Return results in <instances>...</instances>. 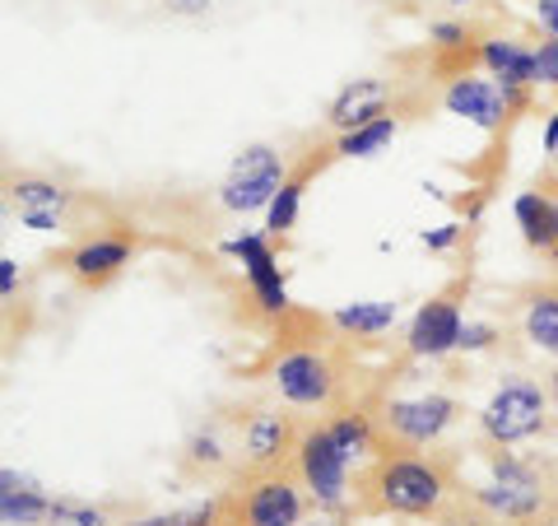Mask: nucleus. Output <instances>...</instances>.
Wrapping results in <instances>:
<instances>
[{"label": "nucleus", "instance_id": "f257e3e1", "mask_svg": "<svg viewBox=\"0 0 558 526\" xmlns=\"http://www.w3.org/2000/svg\"><path fill=\"white\" fill-rule=\"evenodd\" d=\"M465 480L447 447L424 452H381L363 466L354 507L363 517H414V522H447L461 513Z\"/></svg>", "mask_w": 558, "mask_h": 526}, {"label": "nucleus", "instance_id": "f03ea898", "mask_svg": "<svg viewBox=\"0 0 558 526\" xmlns=\"http://www.w3.org/2000/svg\"><path fill=\"white\" fill-rule=\"evenodd\" d=\"M484 447L488 476L465 485V513L484 526H558V462L539 452Z\"/></svg>", "mask_w": 558, "mask_h": 526}, {"label": "nucleus", "instance_id": "7ed1b4c3", "mask_svg": "<svg viewBox=\"0 0 558 526\" xmlns=\"http://www.w3.org/2000/svg\"><path fill=\"white\" fill-rule=\"evenodd\" d=\"M270 387L293 410H336L344 392V359L336 345L317 336H299L270 359Z\"/></svg>", "mask_w": 558, "mask_h": 526}, {"label": "nucleus", "instance_id": "20e7f679", "mask_svg": "<svg viewBox=\"0 0 558 526\" xmlns=\"http://www.w3.org/2000/svg\"><path fill=\"white\" fill-rule=\"evenodd\" d=\"M554 406L545 392V378L531 373H502L494 382V392L480 406L475 425H480V443L488 447H521L531 438H545L554 429Z\"/></svg>", "mask_w": 558, "mask_h": 526}, {"label": "nucleus", "instance_id": "39448f33", "mask_svg": "<svg viewBox=\"0 0 558 526\" xmlns=\"http://www.w3.org/2000/svg\"><path fill=\"white\" fill-rule=\"evenodd\" d=\"M377 429L387 452H424L438 447L442 438L457 429L465 406L447 392H418V396H387L377 401Z\"/></svg>", "mask_w": 558, "mask_h": 526}, {"label": "nucleus", "instance_id": "423d86ee", "mask_svg": "<svg viewBox=\"0 0 558 526\" xmlns=\"http://www.w3.org/2000/svg\"><path fill=\"white\" fill-rule=\"evenodd\" d=\"M223 499H229V526H303L312 503L293 466L247 470Z\"/></svg>", "mask_w": 558, "mask_h": 526}, {"label": "nucleus", "instance_id": "0eeeda50", "mask_svg": "<svg viewBox=\"0 0 558 526\" xmlns=\"http://www.w3.org/2000/svg\"><path fill=\"white\" fill-rule=\"evenodd\" d=\"M289 466L299 470V480H303V489H307V499H312L317 513H330V517L349 513V503H354V466H349L344 452L330 443L322 419L303 425Z\"/></svg>", "mask_w": 558, "mask_h": 526}, {"label": "nucleus", "instance_id": "6e6552de", "mask_svg": "<svg viewBox=\"0 0 558 526\" xmlns=\"http://www.w3.org/2000/svg\"><path fill=\"white\" fill-rule=\"evenodd\" d=\"M293 159L279 145H247L229 164L219 182V205L229 210V215H252V210H270L275 191L284 187Z\"/></svg>", "mask_w": 558, "mask_h": 526}, {"label": "nucleus", "instance_id": "1a4fd4ad", "mask_svg": "<svg viewBox=\"0 0 558 526\" xmlns=\"http://www.w3.org/2000/svg\"><path fill=\"white\" fill-rule=\"evenodd\" d=\"M5 205L10 215L33 234H57L75 215V191L47 172H10L5 178Z\"/></svg>", "mask_w": 558, "mask_h": 526}, {"label": "nucleus", "instance_id": "9d476101", "mask_svg": "<svg viewBox=\"0 0 558 526\" xmlns=\"http://www.w3.org/2000/svg\"><path fill=\"white\" fill-rule=\"evenodd\" d=\"M303 425L293 415H284L279 406H256L238 419V452L247 470H275L293 462V447H299Z\"/></svg>", "mask_w": 558, "mask_h": 526}, {"label": "nucleus", "instance_id": "9b49d317", "mask_svg": "<svg viewBox=\"0 0 558 526\" xmlns=\"http://www.w3.org/2000/svg\"><path fill=\"white\" fill-rule=\"evenodd\" d=\"M461 294H465V279L457 289H442V294H433L428 303H418V312L410 318V331H405L410 359H447L451 349L461 345V326H465Z\"/></svg>", "mask_w": 558, "mask_h": 526}, {"label": "nucleus", "instance_id": "f8f14e48", "mask_svg": "<svg viewBox=\"0 0 558 526\" xmlns=\"http://www.w3.org/2000/svg\"><path fill=\"white\" fill-rule=\"evenodd\" d=\"M508 312H512L517 336L526 340L535 355H545V359L558 363V275L521 285V289L512 294Z\"/></svg>", "mask_w": 558, "mask_h": 526}, {"label": "nucleus", "instance_id": "ddd939ff", "mask_svg": "<svg viewBox=\"0 0 558 526\" xmlns=\"http://www.w3.org/2000/svg\"><path fill=\"white\" fill-rule=\"evenodd\" d=\"M475 61L484 75L498 80L502 98H508V112H521L531 103V94L539 89L535 84V47L521 38H484Z\"/></svg>", "mask_w": 558, "mask_h": 526}, {"label": "nucleus", "instance_id": "4468645a", "mask_svg": "<svg viewBox=\"0 0 558 526\" xmlns=\"http://www.w3.org/2000/svg\"><path fill=\"white\" fill-rule=\"evenodd\" d=\"M131 256H135V238L112 229V234H89V238H80L75 248L61 256V266H65V275L75 279V285L102 289V285H112V279L131 266Z\"/></svg>", "mask_w": 558, "mask_h": 526}, {"label": "nucleus", "instance_id": "2eb2a0df", "mask_svg": "<svg viewBox=\"0 0 558 526\" xmlns=\"http://www.w3.org/2000/svg\"><path fill=\"white\" fill-rule=\"evenodd\" d=\"M396 112V84L377 80V75H363V80H349L344 89L330 98L326 108V127L330 135H349L359 127H368V121Z\"/></svg>", "mask_w": 558, "mask_h": 526}, {"label": "nucleus", "instance_id": "dca6fc26", "mask_svg": "<svg viewBox=\"0 0 558 526\" xmlns=\"http://www.w3.org/2000/svg\"><path fill=\"white\" fill-rule=\"evenodd\" d=\"M229 252L242 261V271H247V285H252L256 308L270 312V318H284V312H289V289H284V275H279V261H275L270 238L242 234V238L229 242Z\"/></svg>", "mask_w": 558, "mask_h": 526}, {"label": "nucleus", "instance_id": "f3484780", "mask_svg": "<svg viewBox=\"0 0 558 526\" xmlns=\"http://www.w3.org/2000/svg\"><path fill=\"white\" fill-rule=\"evenodd\" d=\"M442 108L457 112L465 121H475L480 131H494L502 117H508V98H502L494 75H480V70H461V75L447 80L442 89Z\"/></svg>", "mask_w": 558, "mask_h": 526}, {"label": "nucleus", "instance_id": "a211bd4d", "mask_svg": "<svg viewBox=\"0 0 558 526\" xmlns=\"http://www.w3.org/2000/svg\"><path fill=\"white\" fill-rule=\"evenodd\" d=\"M512 215H517V229H521V238H526V248L558 261V196L554 191L535 182L531 191L517 196Z\"/></svg>", "mask_w": 558, "mask_h": 526}, {"label": "nucleus", "instance_id": "6ab92c4d", "mask_svg": "<svg viewBox=\"0 0 558 526\" xmlns=\"http://www.w3.org/2000/svg\"><path fill=\"white\" fill-rule=\"evenodd\" d=\"M326 159H336V145H330V150H312L303 164H293V168H289L284 187L275 191V201H270V210H266V238H284L293 224H299L303 191H307V182H312V172H322Z\"/></svg>", "mask_w": 558, "mask_h": 526}, {"label": "nucleus", "instance_id": "aec40b11", "mask_svg": "<svg viewBox=\"0 0 558 526\" xmlns=\"http://www.w3.org/2000/svg\"><path fill=\"white\" fill-rule=\"evenodd\" d=\"M51 494H43L33 480H20L14 470H0V517L5 526H47L51 517Z\"/></svg>", "mask_w": 558, "mask_h": 526}, {"label": "nucleus", "instance_id": "412c9836", "mask_svg": "<svg viewBox=\"0 0 558 526\" xmlns=\"http://www.w3.org/2000/svg\"><path fill=\"white\" fill-rule=\"evenodd\" d=\"M396 322H400V308L387 303V298H377V303H344V308L330 312V326H336L344 340L349 336L373 340V336H381V331H391Z\"/></svg>", "mask_w": 558, "mask_h": 526}, {"label": "nucleus", "instance_id": "4be33fe9", "mask_svg": "<svg viewBox=\"0 0 558 526\" xmlns=\"http://www.w3.org/2000/svg\"><path fill=\"white\" fill-rule=\"evenodd\" d=\"M396 135H400V112H387V117L368 121V127H359L349 135H336L330 145H336V159H373V154L387 150Z\"/></svg>", "mask_w": 558, "mask_h": 526}, {"label": "nucleus", "instance_id": "5701e85b", "mask_svg": "<svg viewBox=\"0 0 558 526\" xmlns=\"http://www.w3.org/2000/svg\"><path fill=\"white\" fill-rule=\"evenodd\" d=\"M229 443H223V429L209 419V425H201L196 433L186 438V447H182V466L186 470H196V476H209V470H223L229 466Z\"/></svg>", "mask_w": 558, "mask_h": 526}, {"label": "nucleus", "instance_id": "b1692460", "mask_svg": "<svg viewBox=\"0 0 558 526\" xmlns=\"http://www.w3.org/2000/svg\"><path fill=\"white\" fill-rule=\"evenodd\" d=\"M126 526H229V499L215 494V499H201V503H186L178 513H159V517H135Z\"/></svg>", "mask_w": 558, "mask_h": 526}, {"label": "nucleus", "instance_id": "393cba45", "mask_svg": "<svg viewBox=\"0 0 558 526\" xmlns=\"http://www.w3.org/2000/svg\"><path fill=\"white\" fill-rule=\"evenodd\" d=\"M47 526H112V513L98 503H84V499H57Z\"/></svg>", "mask_w": 558, "mask_h": 526}, {"label": "nucleus", "instance_id": "a878e982", "mask_svg": "<svg viewBox=\"0 0 558 526\" xmlns=\"http://www.w3.org/2000/svg\"><path fill=\"white\" fill-rule=\"evenodd\" d=\"M498 340H502V331H498L494 322H465L457 349H465V355H480V349H494Z\"/></svg>", "mask_w": 558, "mask_h": 526}, {"label": "nucleus", "instance_id": "bb28decb", "mask_svg": "<svg viewBox=\"0 0 558 526\" xmlns=\"http://www.w3.org/2000/svg\"><path fill=\"white\" fill-rule=\"evenodd\" d=\"M535 84L558 89V43H549V38L535 47Z\"/></svg>", "mask_w": 558, "mask_h": 526}, {"label": "nucleus", "instance_id": "cd10ccee", "mask_svg": "<svg viewBox=\"0 0 558 526\" xmlns=\"http://www.w3.org/2000/svg\"><path fill=\"white\" fill-rule=\"evenodd\" d=\"M535 28L549 43H558V0H535Z\"/></svg>", "mask_w": 558, "mask_h": 526}, {"label": "nucleus", "instance_id": "c85d7f7f", "mask_svg": "<svg viewBox=\"0 0 558 526\" xmlns=\"http://www.w3.org/2000/svg\"><path fill=\"white\" fill-rule=\"evenodd\" d=\"M457 242H461V224H442V229L424 234V248L428 252H447V248H457Z\"/></svg>", "mask_w": 558, "mask_h": 526}, {"label": "nucleus", "instance_id": "c756f323", "mask_svg": "<svg viewBox=\"0 0 558 526\" xmlns=\"http://www.w3.org/2000/svg\"><path fill=\"white\" fill-rule=\"evenodd\" d=\"M14 289H20V261H14V256H0V294H5V303L14 298Z\"/></svg>", "mask_w": 558, "mask_h": 526}, {"label": "nucleus", "instance_id": "7c9ffc66", "mask_svg": "<svg viewBox=\"0 0 558 526\" xmlns=\"http://www.w3.org/2000/svg\"><path fill=\"white\" fill-rule=\"evenodd\" d=\"M163 5H168L172 14H205L209 0H163Z\"/></svg>", "mask_w": 558, "mask_h": 526}, {"label": "nucleus", "instance_id": "2f4dec72", "mask_svg": "<svg viewBox=\"0 0 558 526\" xmlns=\"http://www.w3.org/2000/svg\"><path fill=\"white\" fill-rule=\"evenodd\" d=\"M545 154H558V112H549L545 121Z\"/></svg>", "mask_w": 558, "mask_h": 526}, {"label": "nucleus", "instance_id": "473e14b6", "mask_svg": "<svg viewBox=\"0 0 558 526\" xmlns=\"http://www.w3.org/2000/svg\"><path fill=\"white\" fill-rule=\"evenodd\" d=\"M545 392H549V406L558 415V363H549V373H545Z\"/></svg>", "mask_w": 558, "mask_h": 526}, {"label": "nucleus", "instance_id": "72a5a7b5", "mask_svg": "<svg viewBox=\"0 0 558 526\" xmlns=\"http://www.w3.org/2000/svg\"><path fill=\"white\" fill-rule=\"evenodd\" d=\"M438 526H484V522H480V517H470L465 507H461V513H451V517H447V522H438Z\"/></svg>", "mask_w": 558, "mask_h": 526}, {"label": "nucleus", "instance_id": "f704fd0d", "mask_svg": "<svg viewBox=\"0 0 558 526\" xmlns=\"http://www.w3.org/2000/svg\"><path fill=\"white\" fill-rule=\"evenodd\" d=\"M451 5H470V0H451Z\"/></svg>", "mask_w": 558, "mask_h": 526}, {"label": "nucleus", "instance_id": "c9c22d12", "mask_svg": "<svg viewBox=\"0 0 558 526\" xmlns=\"http://www.w3.org/2000/svg\"><path fill=\"white\" fill-rule=\"evenodd\" d=\"M554 196H558V182H554Z\"/></svg>", "mask_w": 558, "mask_h": 526}]
</instances>
